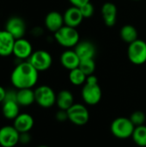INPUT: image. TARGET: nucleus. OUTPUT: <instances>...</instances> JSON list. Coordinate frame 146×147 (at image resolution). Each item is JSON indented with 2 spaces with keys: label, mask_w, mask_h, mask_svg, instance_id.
Instances as JSON below:
<instances>
[{
  "label": "nucleus",
  "mask_w": 146,
  "mask_h": 147,
  "mask_svg": "<svg viewBox=\"0 0 146 147\" xmlns=\"http://www.w3.org/2000/svg\"><path fill=\"white\" fill-rule=\"evenodd\" d=\"M74 50L78 55L80 60L88 59H95V56L96 54V47L89 40L79 41L77 44V46L74 47Z\"/></svg>",
  "instance_id": "nucleus-13"
},
{
  "label": "nucleus",
  "mask_w": 146,
  "mask_h": 147,
  "mask_svg": "<svg viewBox=\"0 0 146 147\" xmlns=\"http://www.w3.org/2000/svg\"><path fill=\"white\" fill-rule=\"evenodd\" d=\"M5 30L12 34L15 40L23 38L26 33V23L22 18L19 16H12L7 21Z\"/></svg>",
  "instance_id": "nucleus-11"
},
{
  "label": "nucleus",
  "mask_w": 146,
  "mask_h": 147,
  "mask_svg": "<svg viewBox=\"0 0 146 147\" xmlns=\"http://www.w3.org/2000/svg\"><path fill=\"white\" fill-rule=\"evenodd\" d=\"M133 1H140V0H133Z\"/></svg>",
  "instance_id": "nucleus-34"
},
{
  "label": "nucleus",
  "mask_w": 146,
  "mask_h": 147,
  "mask_svg": "<svg viewBox=\"0 0 146 147\" xmlns=\"http://www.w3.org/2000/svg\"><path fill=\"white\" fill-rule=\"evenodd\" d=\"M63 16L65 25L76 28L82 23L83 20V16L81 13L80 9L75 6L68 8L63 14Z\"/></svg>",
  "instance_id": "nucleus-16"
},
{
  "label": "nucleus",
  "mask_w": 146,
  "mask_h": 147,
  "mask_svg": "<svg viewBox=\"0 0 146 147\" xmlns=\"http://www.w3.org/2000/svg\"><path fill=\"white\" fill-rule=\"evenodd\" d=\"M15 39L8 31L0 30V56L8 57L13 53Z\"/></svg>",
  "instance_id": "nucleus-14"
},
{
  "label": "nucleus",
  "mask_w": 146,
  "mask_h": 147,
  "mask_svg": "<svg viewBox=\"0 0 146 147\" xmlns=\"http://www.w3.org/2000/svg\"><path fill=\"white\" fill-rule=\"evenodd\" d=\"M68 120L77 126H83L89 121V112L88 109L81 103H74L68 110Z\"/></svg>",
  "instance_id": "nucleus-7"
},
{
  "label": "nucleus",
  "mask_w": 146,
  "mask_h": 147,
  "mask_svg": "<svg viewBox=\"0 0 146 147\" xmlns=\"http://www.w3.org/2000/svg\"><path fill=\"white\" fill-rule=\"evenodd\" d=\"M39 71L27 60L18 63L10 75L12 85L17 89H32L38 81Z\"/></svg>",
  "instance_id": "nucleus-1"
},
{
  "label": "nucleus",
  "mask_w": 146,
  "mask_h": 147,
  "mask_svg": "<svg viewBox=\"0 0 146 147\" xmlns=\"http://www.w3.org/2000/svg\"><path fill=\"white\" fill-rule=\"evenodd\" d=\"M56 41L62 47L66 48L75 47L80 41L79 33L76 28L64 25L59 30L54 33Z\"/></svg>",
  "instance_id": "nucleus-3"
},
{
  "label": "nucleus",
  "mask_w": 146,
  "mask_h": 147,
  "mask_svg": "<svg viewBox=\"0 0 146 147\" xmlns=\"http://www.w3.org/2000/svg\"><path fill=\"white\" fill-rule=\"evenodd\" d=\"M60 63L63 65V67L71 71L79 66L80 59L74 49H68L61 53Z\"/></svg>",
  "instance_id": "nucleus-18"
},
{
  "label": "nucleus",
  "mask_w": 146,
  "mask_h": 147,
  "mask_svg": "<svg viewBox=\"0 0 146 147\" xmlns=\"http://www.w3.org/2000/svg\"><path fill=\"white\" fill-rule=\"evenodd\" d=\"M33 53V46L25 38L16 39L13 48V55L20 60H28Z\"/></svg>",
  "instance_id": "nucleus-10"
},
{
  "label": "nucleus",
  "mask_w": 146,
  "mask_h": 147,
  "mask_svg": "<svg viewBox=\"0 0 146 147\" xmlns=\"http://www.w3.org/2000/svg\"><path fill=\"white\" fill-rule=\"evenodd\" d=\"M6 90L0 85V103H3L4 99H5V96H6Z\"/></svg>",
  "instance_id": "nucleus-32"
},
{
  "label": "nucleus",
  "mask_w": 146,
  "mask_h": 147,
  "mask_svg": "<svg viewBox=\"0 0 146 147\" xmlns=\"http://www.w3.org/2000/svg\"><path fill=\"white\" fill-rule=\"evenodd\" d=\"M79 9H80V10H81V13H82L83 18H89V17H91V16L94 15V13H95L94 5H93L90 2H89V3H87L86 4L83 5V6L80 7Z\"/></svg>",
  "instance_id": "nucleus-27"
},
{
  "label": "nucleus",
  "mask_w": 146,
  "mask_h": 147,
  "mask_svg": "<svg viewBox=\"0 0 146 147\" xmlns=\"http://www.w3.org/2000/svg\"><path fill=\"white\" fill-rule=\"evenodd\" d=\"M2 114L8 120H15L20 114V105L16 101H4L2 103Z\"/></svg>",
  "instance_id": "nucleus-21"
},
{
  "label": "nucleus",
  "mask_w": 146,
  "mask_h": 147,
  "mask_svg": "<svg viewBox=\"0 0 146 147\" xmlns=\"http://www.w3.org/2000/svg\"><path fill=\"white\" fill-rule=\"evenodd\" d=\"M135 126L131 121L130 118L118 117L114 119L110 126L112 134L118 139H128L133 136Z\"/></svg>",
  "instance_id": "nucleus-4"
},
{
  "label": "nucleus",
  "mask_w": 146,
  "mask_h": 147,
  "mask_svg": "<svg viewBox=\"0 0 146 147\" xmlns=\"http://www.w3.org/2000/svg\"><path fill=\"white\" fill-rule=\"evenodd\" d=\"M28 61L40 72L47 71L51 67L52 64V58L47 51L37 50L33 52Z\"/></svg>",
  "instance_id": "nucleus-8"
},
{
  "label": "nucleus",
  "mask_w": 146,
  "mask_h": 147,
  "mask_svg": "<svg viewBox=\"0 0 146 147\" xmlns=\"http://www.w3.org/2000/svg\"><path fill=\"white\" fill-rule=\"evenodd\" d=\"M64 25V16L58 11H51L45 17V26L50 32L56 33Z\"/></svg>",
  "instance_id": "nucleus-17"
},
{
  "label": "nucleus",
  "mask_w": 146,
  "mask_h": 147,
  "mask_svg": "<svg viewBox=\"0 0 146 147\" xmlns=\"http://www.w3.org/2000/svg\"><path fill=\"white\" fill-rule=\"evenodd\" d=\"M127 57L130 62L136 65H144L146 62V42L138 39L129 44L127 48Z\"/></svg>",
  "instance_id": "nucleus-5"
},
{
  "label": "nucleus",
  "mask_w": 146,
  "mask_h": 147,
  "mask_svg": "<svg viewBox=\"0 0 146 147\" xmlns=\"http://www.w3.org/2000/svg\"><path fill=\"white\" fill-rule=\"evenodd\" d=\"M31 140V136L29 134V133H22L20 134V138H19V143L23 144V145H27L30 142Z\"/></svg>",
  "instance_id": "nucleus-30"
},
{
  "label": "nucleus",
  "mask_w": 146,
  "mask_h": 147,
  "mask_svg": "<svg viewBox=\"0 0 146 147\" xmlns=\"http://www.w3.org/2000/svg\"><path fill=\"white\" fill-rule=\"evenodd\" d=\"M20 133L14 126H3L0 128V146L15 147L19 143Z\"/></svg>",
  "instance_id": "nucleus-9"
},
{
  "label": "nucleus",
  "mask_w": 146,
  "mask_h": 147,
  "mask_svg": "<svg viewBox=\"0 0 146 147\" xmlns=\"http://www.w3.org/2000/svg\"><path fill=\"white\" fill-rule=\"evenodd\" d=\"M81 95L83 102L90 106L96 105L102 100V89L98 84V78L94 74L87 77L86 82L83 86Z\"/></svg>",
  "instance_id": "nucleus-2"
},
{
  "label": "nucleus",
  "mask_w": 146,
  "mask_h": 147,
  "mask_svg": "<svg viewBox=\"0 0 146 147\" xmlns=\"http://www.w3.org/2000/svg\"><path fill=\"white\" fill-rule=\"evenodd\" d=\"M134 143L140 147H146V126L142 125L135 127L132 136Z\"/></svg>",
  "instance_id": "nucleus-24"
},
{
  "label": "nucleus",
  "mask_w": 146,
  "mask_h": 147,
  "mask_svg": "<svg viewBox=\"0 0 146 147\" xmlns=\"http://www.w3.org/2000/svg\"><path fill=\"white\" fill-rule=\"evenodd\" d=\"M120 35L121 40L124 42L127 43L128 45L139 39V34L137 28L131 24L124 25L120 29Z\"/></svg>",
  "instance_id": "nucleus-22"
},
{
  "label": "nucleus",
  "mask_w": 146,
  "mask_h": 147,
  "mask_svg": "<svg viewBox=\"0 0 146 147\" xmlns=\"http://www.w3.org/2000/svg\"><path fill=\"white\" fill-rule=\"evenodd\" d=\"M16 96H17V90H9L6 91L4 101H16Z\"/></svg>",
  "instance_id": "nucleus-29"
},
{
  "label": "nucleus",
  "mask_w": 146,
  "mask_h": 147,
  "mask_svg": "<svg viewBox=\"0 0 146 147\" xmlns=\"http://www.w3.org/2000/svg\"><path fill=\"white\" fill-rule=\"evenodd\" d=\"M69 2L71 3L72 6L80 8V7H82L83 5L86 4L87 3L90 2V0H69Z\"/></svg>",
  "instance_id": "nucleus-31"
},
{
  "label": "nucleus",
  "mask_w": 146,
  "mask_h": 147,
  "mask_svg": "<svg viewBox=\"0 0 146 147\" xmlns=\"http://www.w3.org/2000/svg\"><path fill=\"white\" fill-rule=\"evenodd\" d=\"M16 102L20 107H28L35 102L34 90L32 89H21L17 90Z\"/></svg>",
  "instance_id": "nucleus-20"
},
{
  "label": "nucleus",
  "mask_w": 146,
  "mask_h": 147,
  "mask_svg": "<svg viewBox=\"0 0 146 147\" xmlns=\"http://www.w3.org/2000/svg\"><path fill=\"white\" fill-rule=\"evenodd\" d=\"M34 120L33 116L28 113H20L13 121L14 127L20 133H29L34 127Z\"/></svg>",
  "instance_id": "nucleus-12"
},
{
  "label": "nucleus",
  "mask_w": 146,
  "mask_h": 147,
  "mask_svg": "<svg viewBox=\"0 0 146 147\" xmlns=\"http://www.w3.org/2000/svg\"><path fill=\"white\" fill-rule=\"evenodd\" d=\"M56 119L59 122H64L65 121H69L68 120L67 111L66 110H61V109H59L57 112V114H56Z\"/></svg>",
  "instance_id": "nucleus-28"
},
{
  "label": "nucleus",
  "mask_w": 146,
  "mask_h": 147,
  "mask_svg": "<svg viewBox=\"0 0 146 147\" xmlns=\"http://www.w3.org/2000/svg\"><path fill=\"white\" fill-rule=\"evenodd\" d=\"M102 16L104 23L108 27H113L115 25L117 21L118 9L116 5L114 3L107 2L105 3L101 9Z\"/></svg>",
  "instance_id": "nucleus-15"
},
{
  "label": "nucleus",
  "mask_w": 146,
  "mask_h": 147,
  "mask_svg": "<svg viewBox=\"0 0 146 147\" xmlns=\"http://www.w3.org/2000/svg\"><path fill=\"white\" fill-rule=\"evenodd\" d=\"M56 104L59 109L67 111L74 104V96L72 93L68 90H60L57 94Z\"/></svg>",
  "instance_id": "nucleus-19"
},
{
  "label": "nucleus",
  "mask_w": 146,
  "mask_h": 147,
  "mask_svg": "<svg viewBox=\"0 0 146 147\" xmlns=\"http://www.w3.org/2000/svg\"><path fill=\"white\" fill-rule=\"evenodd\" d=\"M35 102L43 109H50L56 104L54 90L48 85H40L34 90Z\"/></svg>",
  "instance_id": "nucleus-6"
},
{
  "label": "nucleus",
  "mask_w": 146,
  "mask_h": 147,
  "mask_svg": "<svg viewBox=\"0 0 146 147\" xmlns=\"http://www.w3.org/2000/svg\"><path fill=\"white\" fill-rule=\"evenodd\" d=\"M37 147H49V146H37Z\"/></svg>",
  "instance_id": "nucleus-33"
},
{
  "label": "nucleus",
  "mask_w": 146,
  "mask_h": 147,
  "mask_svg": "<svg viewBox=\"0 0 146 147\" xmlns=\"http://www.w3.org/2000/svg\"><path fill=\"white\" fill-rule=\"evenodd\" d=\"M78 68H80L86 76H90L94 74L96 70V62L94 59H82L80 60V64Z\"/></svg>",
  "instance_id": "nucleus-25"
},
{
  "label": "nucleus",
  "mask_w": 146,
  "mask_h": 147,
  "mask_svg": "<svg viewBox=\"0 0 146 147\" xmlns=\"http://www.w3.org/2000/svg\"><path fill=\"white\" fill-rule=\"evenodd\" d=\"M129 118L135 127H139V126L145 125L146 121V115L145 112L141 110H137L134 111Z\"/></svg>",
  "instance_id": "nucleus-26"
},
{
  "label": "nucleus",
  "mask_w": 146,
  "mask_h": 147,
  "mask_svg": "<svg viewBox=\"0 0 146 147\" xmlns=\"http://www.w3.org/2000/svg\"><path fill=\"white\" fill-rule=\"evenodd\" d=\"M86 74L80 69V68H75L73 70H71L69 72V80L70 82L76 86L83 85L87 79Z\"/></svg>",
  "instance_id": "nucleus-23"
}]
</instances>
